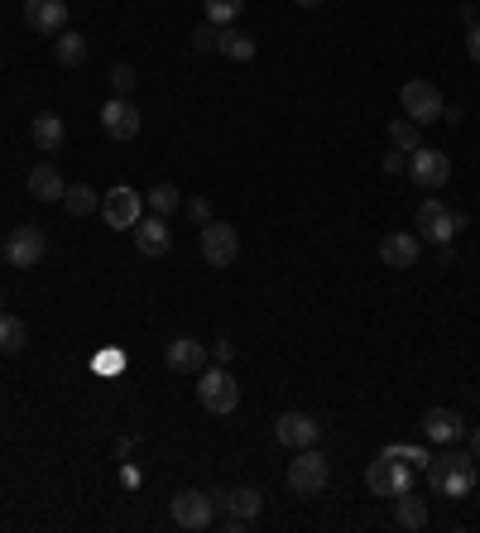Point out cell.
Segmentation results:
<instances>
[{
	"label": "cell",
	"instance_id": "obj_8",
	"mask_svg": "<svg viewBox=\"0 0 480 533\" xmlns=\"http://www.w3.org/2000/svg\"><path fill=\"white\" fill-rule=\"evenodd\" d=\"M408 178H413L423 193H437V188H447V178H452V159H447L442 149L418 145L408 154Z\"/></svg>",
	"mask_w": 480,
	"mask_h": 533
},
{
	"label": "cell",
	"instance_id": "obj_15",
	"mask_svg": "<svg viewBox=\"0 0 480 533\" xmlns=\"http://www.w3.org/2000/svg\"><path fill=\"white\" fill-rule=\"evenodd\" d=\"M101 130L111 140H135L140 135V111L130 106V97H111L101 106Z\"/></svg>",
	"mask_w": 480,
	"mask_h": 533
},
{
	"label": "cell",
	"instance_id": "obj_4",
	"mask_svg": "<svg viewBox=\"0 0 480 533\" xmlns=\"http://www.w3.org/2000/svg\"><path fill=\"white\" fill-rule=\"evenodd\" d=\"M197 404L207 413H236L240 404V385H236V375L226 370V365H202V385H197Z\"/></svg>",
	"mask_w": 480,
	"mask_h": 533
},
{
	"label": "cell",
	"instance_id": "obj_5",
	"mask_svg": "<svg viewBox=\"0 0 480 533\" xmlns=\"http://www.w3.org/2000/svg\"><path fill=\"white\" fill-rule=\"evenodd\" d=\"M365 485H370V495L394 500V495H404L408 485H413V466L399 457H389V452H380V457L365 466Z\"/></svg>",
	"mask_w": 480,
	"mask_h": 533
},
{
	"label": "cell",
	"instance_id": "obj_29",
	"mask_svg": "<svg viewBox=\"0 0 480 533\" xmlns=\"http://www.w3.org/2000/svg\"><path fill=\"white\" fill-rule=\"evenodd\" d=\"M202 10H207V20H212V25H231V20H240L245 0H202Z\"/></svg>",
	"mask_w": 480,
	"mask_h": 533
},
{
	"label": "cell",
	"instance_id": "obj_18",
	"mask_svg": "<svg viewBox=\"0 0 480 533\" xmlns=\"http://www.w3.org/2000/svg\"><path fill=\"white\" fill-rule=\"evenodd\" d=\"M130 231H135V250H140V255H168V245H173L168 221L154 217V212H149V217H140Z\"/></svg>",
	"mask_w": 480,
	"mask_h": 533
},
{
	"label": "cell",
	"instance_id": "obj_31",
	"mask_svg": "<svg viewBox=\"0 0 480 533\" xmlns=\"http://www.w3.org/2000/svg\"><path fill=\"white\" fill-rule=\"evenodd\" d=\"M135 82H140V73H135L130 63H116V68H111V92H116V97H130Z\"/></svg>",
	"mask_w": 480,
	"mask_h": 533
},
{
	"label": "cell",
	"instance_id": "obj_37",
	"mask_svg": "<svg viewBox=\"0 0 480 533\" xmlns=\"http://www.w3.org/2000/svg\"><path fill=\"white\" fill-rule=\"evenodd\" d=\"M96 365H101V370H116V365H125V356H116V351H106V356H101Z\"/></svg>",
	"mask_w": 480,
	"mask_h": 533
},
{
	"label": "cell",
	"instance_id": "obj_6",
	"mask_svg": "<svg viewBox=\"0 0 480 533\" xmlns=\"http://www.w3.org/2000/svg\"><path fill=\"white\" fill-rule=\"evenodd\" d=\"M0 255H5V265H10V269H34L48 255V236L39 231V226H29V221H24V226H15V231L5 236Z\"/></svg>",
	"mask_w": 480,
	"mask_h": 533
},
{
	"label": "cell",
	"instance_id": "obj_13",
	"mask_svg": "<svg viewBox=\"0 0 480 533\" xmlns=\"http://www.w3.org/2000/svg\"><path fill=\"white\" fill-rule=\"evenodd\" d=\"M24 25L34 34H63L68 29V0H24Z\"/></svg>",
	"mask_w": 480,
	"mask_h": 533
},
{
	"label": "cell",
	"instance_id": "obj_22",
	"mask_svg": "<svg viewBox=\"0 0 480 533\" xmlns=\"http://www.w3.org/2000/svg\"><path fill=\"white\" fill-rule=\"evenodd\" d=\"M63 193H68V183L58 178L53 164H34V169H29V197H39V202H63Z\"/></svg>",
	"mask_w": 480,
	"mask_h": 533
},
{
	"label": "cell",
	"instance_id": "obj_2",
	"mask_svg": "<svg viewBox=\"0 0 480 533\" xmlns=\"http://www.w3.org/2000/svg\"><path fill=\"white\" fill-rule=\"evenodd\" d=\"M428 476H432V490L437 495H466L471 485H476V466H471V452H442V457L428 461Z\"/></svg>",
	"mask_w": 480,
	"mask_h": 533
},
{
	"label": "cell",
	"instance_id": "obj_24",
	"mask_svg": "<svg viewBox=\"0 0 480 533\" xmlns=\"http://www.w3.org/2000/svg\"><path fill=\"white\" fill-rule=\"evenodd\" d=\"M24 346H29V327H24L20 317L0 313V356H20Z\"/></svg>",
	"mask_w": 480,
	"mask_h": 533
},
{
	"label": "cell",
	"instance_id": "obj_19",
	"mask_svg": "<svg viewBox=\"0 0 480 533\" xmlns=\"http://www.w3.org/2000/svg\"><path fill=\"white\" fill-rule=\"evenodd\" d=\"M423 433L432 442H466V418L456 409H428L423 413Z\"/></svg>",
	"mask_w": 480,
	"mask_h": 533
},
{
	"label": "cell",
	"instance_id": "obj_17",
	"mask_svg": "<svg viewBox=\"0 0 480 533\" xmlns=\"http://www.w3.org/2000/svg\"><path fill=\"white\" fill-rule=\"evenodd\" d=\"M207 351H212V346H202L197 337H173L164 346V361H168V370L192 375V370H202V365H207Z\"/></svg>",
	"mask_w": 480,
	"mask_h": 533
},
{
	"label": "cell",
	"instance_id": "obj_30",
	"mask_svg": "<svg viewBox=\"0 0 480 533\" xmlns=\"http://www.w3.org/2000/svg\"><path fill=\"white\" fill-rule=\"evenodd\" d=\"M192 49H197V53H216V49H221V25L202 20V25H197V34H192Z\"/></svg>",
	"mask_w": 480,
	"mask_h": 533
},
{
	"label": "cell",
	"instance_id": "obj_39",
	"mask_svg": "<svg viewBox=\"0 0 480 533\" xmlns=\"http://www.w3.org/2000/svg\"><path fill=\"white\" fill-rule=\"evenodd\" d=\"M293 5H303V10H317V5H322V0H293Z\"/></svg>",
	"mask_w": 480,
	"mask_h": 533
},
{
	"label": "cell",
	"instance_id": "obj_26",
	"mask_svg": "<svg viewBox=\"0 0 480 533\" xmlns=\"http://www.w3.org/2000/svg\"><path fill=\"white\" fill-rule=\"evenodd\" d=\"M144 207H149L154 217H168V212H178V207H183V193H178L173 183H154V188L144 193Z\"/></svg>",
	"mask_w": 480,
	"mask_h": 533
},
{
	"label": "cell",
	"instance_id": "obj_23",
	"mask_svg": "<svg viewBox=\"0 0 480 533\" xmlns=\"http://www.w3.org/2000/svg\"><path fill=\"white\" fill-rule=\"evenodd\" d=\"M53 58H58L63 68H82V63H87V34H77V29L53 34Z\"/></svg>",
	"mask_w": 480,
	"mask_h": 533
},
{
	"label": "cell",
	"instance_id": "obj_42",
	"mask_svg": "<svg viewBox=\"0 0 480 533\" xmlns=\"http://www.w3.org/2000/svg\"><path fill=\"white\" fill-rule=\"evenodd\" d=\"M0 245H5V241H0Z\"/></svg>",
	"mask_w": 480,
	"mask_h": 533
},
{
	"label": "cell",
	"instance_id": "obj_41",
	"mask_svg": "<svg viewBox=\"0 0 480 533\" xmlns=\"http://www.w3.org/2000/svg\"><path fill=\"white\" fill-rule=\"evenodd\" d=\"M0 68H5V63H0Z\"/></svg>",
	"mask_w": 480,
	"mask_h": 533
},
{
	"label": "cell",
	"instance_id": "obj_7",
	"mask_svg": "<svg viewBox=\"0 0 480 533\" xmlns=\"http://www.w3.org/2000/svg\"><path fill=\"white\" fill-rule=\"evenodd\" d=\"M399 106H404V116H408V121H418V125L442 121V111H447V101H442V92H437L432 82H423V77H413V82H404V92H399Z\"/></svg>",
	"mask_w": 480,
	"mask_h": 533
},
{
	"label": "cell",
	"instance_id": "obj_28",
	"mask_svg": "<svg viewBox=\"0 0 480 533\" xmlns=\"http://www.w3.org/2000/svg\"><path fill=\"white\" fill-rule=\"evenodd\" d=\"M423 125L418 121H408V116H399V121H389V145L394 149H404V154H413V149L423 145V135H418Z\"/></svg>",
	"mask_w": 480,
	"mask_h": 533
},
{
	"label": "cell",
	"instance_id": "obj_35",
	"mask_svg": "<svg viewBox=\"0 0 480 533\" xmlns=\"http://www.w3.org/2000/svg\"><path fill=\"white\" fill-rule=\"evenodd\" d=\"M212 356H216V365H231V356H236V346H231V341H216V346H212Z\"/></svg>",
	"mask_w": 480,
	"mask_h": 533
},
{
	"label": "cell",
	"instance_id": "obj_1",
	"mask_svg": "<svg viewBox=\"0 0 480 533\" xmlns=\"http://www.w3.org/2000/svg\"><path fill=\"white\" fill-rule=\"evenodd\" d=\"M288 490L298 495V500H317L322 490H327V481H332V461L322 457V452H312V447H303L298 457L288 461Z\"/></svg>",
	"mask_w": 480,
	"mask_h": 533
},
{
	"label": "cell",
	"instance_id": "obj_20",
	"mask_svg": "<svg viewBox=\"0 0 480 533\" xmlns=\"http://www.w3.org/2000/svg\"><path fill=\"white\" fill-rule=\"evenodd\" d=\"M29 135H34V145L44 149V154H58L63 140H68V125H63V116H53V111H39L34 125H29Z\"/></svg>",
	"mask_w": 480,
	"mask_h": 533
},
{
	"label": "cell",
	"instance_id": "obj_11",
	"mask_svg": "<svg viewBox=\"0 0 480 533\" xmlns=\"http://www.w3.org/2000/svg\"><path fill=\"white\" fill-rule=\"evenodd\" d=\"M461 226H466V217H461V212H447L437 197H428V202L418 207V236H423V241L447 245L456 231H461Z\"/></svg>",
	"mask_w": 480,
	"mask_h": 533
},
{
	"label": "cell",
	"instance_id": "obj_12",
	"mask_svg": "<svg viewBox=\"0 0 480 533\" xmlns=\"http://www.w3.org/2000/svg\"><path fill=\"white\" fill-rule=\"evenodd\" d=\"M317 433H322V423H317L312 413L288 409V413H279V418H274V437H279V447H293V452L312 447V442H317Z\"/></svg>",
	"mask_w": 480,
	"mask_h": 533
},
{
	"label": "cell",
	"instance_id": "obj_14",
	"mask_svg": "<svg viewBox=\"0 0 480 533\" xmlns=\"http://www.w3.org/2000/svg\"><path fill=\"white\" fill-rule=\"evenodd\" d=\"M418 255H423V236L418 231H389L380 241V260L389 269H413Z\"/></svg>",
	"mask_w": 480,
	"mask_h": 533
},
{
	"label": "cell",
	"instance_id": "obj_21",
	"mask_svg": "<svg viewBox=\"0 0 480 533\" xmlns=\"http://www.w3.org/2000/svg\"><path fill=\"white\" fill-rule=\"evenodd\" d=\"M394 529H428V500H418L413 490H404V495H394Z\"/></svg>",
	"mask_w": 480,
	"mask_h": 533
},
{
	"label": "cell",
	"instance_id": "obj_36",
	"mask_svg": "<svg viewBox=\"0 0 480 533\" xmlns=\"http://www.w3.org/2000/svg\"><path fill=\"white\" fill-rule=\"evenodd\" d=\"M466 53H471V63H480V25H471L466 34Z\"/></svg>",
	"mask_w": 480,
	"mask_h": 533
},
{
	"label": "cell",
	"instance_id": "obj_9",
	"mask_svg": "<svg viewBox=\"0 0 480 533\" xmlns=\"http://www.w3.org/2000/svg\"><path fill=\"white\" fill-rule=\"evenodd\" d=\"M168 514H173V524L178 529H207L216 519V505L207 490H173V500H168Z\"/></svg>",
	"mask_w": 480,
	"mask_h": 533
},
{
	"label": "cell",
	"instance_id": "obj_34",
	"mask_svg": "<svg viewBox=\"0 0 480 533\" xmlns=\"http://www.w3.org/2000/svg\"><path fill=\"white\" fill-rule=\"evenodd\" d=\"M404 169H408V154H404V149L384 154V173H404Z\"/></svg>",
	"mask_w": 480,
	"mask_h": 533
},
{
	"label": "cell",
	"instance_id": "obj_3",
	"mask_svg": "<svg viewBox=\"0 0 480 533\" xmlns=\"http://www.w3.org/2000/svg\"><path fill=\"white\" fill-rule=\"evenodd\" d=\"M197 245H202V260L212 269H231L240 260V231L216 217L207 226H197Z\"/></svg>",
	"mask_w": 480,
	"mask_h": 533
},
{
	"label": "cell",
	"instance_id": "obj_25",
	"mask_svg": "<svg viewBox=\"0 0 480 533\" xmlns=\"http://www.w3.org/2000/svg\"><path fill=\"white\" fill-rule=\"evenodd\" d=\"M216 53H226L231 63H250L260 49H255V39H250L245 29H221V49Z\"/></svg>",
	"mask_w": 480,
	"mask_h": 533
},
{
	"label": "cell",
	"instance_id": "obj_32",
	"mask_svg": "<svg viewBox=\"0 0 480 533\" xmlns=\"http://www.w3.org/2000/svg\"><path fill=\"white\" fill-rule=\"evenodd\" d=\"M384 452H389V457H399V461H408L413 471H418V466L428 471V461H432V452H423V447H404V442H394V447H384Z\"/></svg>",
	"mask_w": 480,
	"mask_h": 533
},
{
	"label": "cell",
	"instance_id": "obj_27",
	"mask_svg": "<svg viewBox=\"0 0 480 533\" xmlns=\"http://www.w3.org/2000/svg\"><path fill=\"white\" fill-rule=\"evenodd\" d=\"M63 207H68V217H92V212H101V197H96V188L77 183L63 193Z\"/></svg>",
	"mask_w": 480,
	"mask_h": 533
},
{
	"label": "cell",
	"instance_id": "obj_10",
	"mask_svg": "<svg viewBox=\"0 0 480 533\" xmlns=\"http://www.w3.org/2000/svg\"><path fill=\"white\" fill-rule=\"evenodd\" d=\"M144 217V197L130 188V183H120L111 193H101V221L111 226V231H130L135 221Z\"/></svg>",
	"mask_w": 480,
	"mask_h": 533
},
{
	"label": "cell",
	"instance_id": "obj_16",
	"mask_svg": "<svg viewBox=\"0 0 480 533\" xmlns=\"http://www.w3.org/2000/svg\"><path fill=\"white\" fill-rule=\"evenodd\" d=\"M264 495L255 490V485H240V490H226V500H221V509H226V529H245L255 514H260Z\"/></svg>",
	"mask_w": 480,
	"mask_h": 533
},
{
	"label": "cell",
	"instance_id": "obj_38",
	"mask_svg": "<svg viewBox=\"0 0 480 533\" xmlns=\"http://www.w3.org/2000/svg\"><path fill=\"white\" fill-rule=\"evenodd\" d=\"M466 442H471V457H480V428H466Z\"/></svg>",
	"mask_w": 480,
	"mask_h": 533
},
{
	"label": "cell",
	"instance_id": "obj_40",
	"mask_svg": "<svg viewBox=\"0 0 480 533\" xmlns=\"http://www.w3.org/2000/svg\"><path fill=\"white\" fill-rule=\"evenodd\" d=\"M0 303H5V298H0Z\"/></svg>",
	"mask_w": 480,
	"mask_h": 533
},
{
	"label": "cell",
	"instance_id": "obj_33",
	"mask_svg": "<svg viewBox=\"0 0 480 533\" xmlns=\"http://www.w3.org/2000/svg\"><path fill=\"white\" fill-rule=\"evenodd\" d=\"M183 212H188L197 226H207V221H212V202H207V197H188V202H183Z\"/></svg>",
	"mask_w": 480,
	"mask_h": 533
}]
</instances>
